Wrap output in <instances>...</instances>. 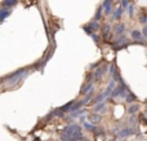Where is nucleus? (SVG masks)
<instances>
[{
	"label": "nucleus",
	"instance_id": "obj_14",
	"mask_svg": "<svg viewBox=\"0 0 147 141\" xmlns=\"http://www.w3.org/2000/svg\"><path fill=\"white\" fill-rule=\"evenodd\" d=\"M16 3H17V0H4V7L8 8V7H12V5H16Z\"/></svg>",
	"mask_w": 147,
	"mask_h": 141
},
{
	"label": "nucleus",
	"instance_id": "obj_5",
	"mask_svg": "<svg viewBox=\"0 0 147 141\" xmlns=\"http://www.w3.org/2000/svg\"><path fill=\"white\" fill-rule=\"evenodd\" d=\"M114 30H115V34H116V36L123 35V33H124V30H125V23H123V22L117 23V25L115 26Z\"/></svg>",
	"mask_w": 147,
	"mask_h": 141
},
{
	"label": "nucleus",
	"instance_id": "obj_21",
	"mask_svg": "<svg viewBox=\"0 0 147 141\" xmlns=\"http://www.w3.org/2000/svg\"><path fill=\"white\" fill-rule=\"evenodd\" d=\"M120 1H121L123 8H127L128 5H129V0H120Z\"/></svg>",
	"mask_w": 147,
	"mask_h": 141
},
{
	"label": "nucleus",
	"instance_id": "obj_4",
	"mask_svg": "<svg viewBox=\"0 0 147 141\" xmlns=\"http://www.w3.org/2000/svg\"><path fill=\"white\" fill-rule=\"evenodd\" d=\"M103 7V12L106 16H110L112 13V0H105V3L102 4Z\"/></svg>",
	"mask_w": 147,
	"mask_h": 141
},
{
	"label": "nucleus",
	"instance_id": "obj_18",
	"mask_svg": "<svg viewBox=\"0 0 147 141\" xmlns=\"http://www.w3.org/2000/svg\"><path fill=\"white\" fill-rule=\"evenodd\" d=\"M90 121L93 122V123L99 122V121H101V117H99V115H90Z\"/></svg>",
	"mask_w": 147,
	"mask_h": 141
},
{
	"label": "nucleus",
	"instance_id": "obj_20",
	"mask_svg": "<svg viewBox=\"0 0 147 141\" xmlns=\"http://www.w3.org/2000/svg\"><path fill=\"white\" fill-rule=\"evenodd\" d=\"M92 88H93V85H92V84H88L85 88H84L83 91H81V92H83V93H85V92H88V91H90Z\"/></svg>",
	"mask_w": 147,
	"mask_h": 141
},
{
	"label": "nucleus",
	"instance_id": "obj_16",
	"mask_svg": "<svg viewBox=\"0 0 147 141\" xmlns=\"http://www.w3.org/2000/svg\"><path fill=\"white\" fill-rule=\"evenodd\" d=\"M105 70H106V66L102 67V69H98V70L96 71V75H94V77H96V78H101V77H102V74L105 73Z\"/></svg>",
	"mask_w": 147,
	"mask_h": 141
},
{
	"label": "nucleus",
	"instance_id": "obj_12",
	"mask_svg": "<svg viewBox=\"0 0 147 141\" xmlns=\"http://www.w3.org/2000/svg\"><path fill=\"white\" fill-rule=\"evenodd\" d=\"M102 12H103V7H99L98 10H97V13H96V16H94V20H96V21H99V20H101Z\"/></svg>",
	"mask_w": 147,
	"mask_h": 141
},
{
	"label": "nucleus",
	"instance_id": "obj_9",
	"mask_svg": "<svg viewBox=\"0 0 147 141\" xmlns=\"http://www.w3.org/2000/svg\"><path fill=\"white\" fill-rule=\"evenodd\" d=\"M110 28H111V27H110V25H107V23L103 26V27H102V35H103L105 39H107L110 36Z\"/></svg>",
	"mask_w": 147,
	"mask_h": 141
},
{
	"label": "nucleus",
	"instance_id": "obj_2",
	"mask_svg": "<svg viewBox=\"0 0 147 141\" xmlns=\"http://www.w3.org/2000/svg\"><path fill=\"white\" fill-rule=\"evenodd\" d=\"M114 44H116V45H115V49H121V48H124V47L129 45V43H128V39L125 38L124 35L117 36L116 41H115Z\"/></svg>",
	"mask_w": 147,
	"mask_h": 141
},
{
	"label": "nucleus",
	"instance_id": "obj_3",
	"mask_svg": "<svg viewBox=\"0 0 147 141\" xmlns=\"http://www.w3.org/2000/svg\"><path fill=\"white\" fill-rule=\"evenodd\" d=\"M134 134H136V129L132 128V127H129V128H125V129H123L121 132H119L117 137H119V139H124V137H129Z\"/></svg>",
	"mask_w": 147,
	"mask_h": 141
},
{
	"label": "nucleus",
	"instance_id": "obj_13",
	"mask_svg": "<svg viewBox=\"0 0 147 141\" xmlns=\"http://www.w3.org/2000/svg\"><path fill=\"white\" fill-rule=\"evenodd\" d=\"M9 13H10V10L9 9H3V10H0V21H3L7 16H9Z\"/></svg>",
	"mask_w": 147,
	"mask_h": 141
},
{
	"label": "nucleus",
	"instance_id": "obj_17",
	"mask_svg": "<svg viewBox=\"0 0 147 141\" xmlns=\"http://www.w3.org/2000/svg\"><path fill=\"white\" fill-rule=\"evenodd\" d=\"M140 22L142 23V25H147V13H145V14H142L140 17Z\"/></svg>",
	"mask_w": 147,
	"mask_h": 141
},
{
	"label": "nucleus",
	"instance_id": "obj_22",
	"mask_svg": "<svg viewBox=\"0 0 147 141\" xmlns=\"http://www.w3.org/2000/svg\"><path fill=\"white\" fill-rule=\"evenodd\" d=\"M142 34H143V38H146V39H147V25H145V26H143Z\"/></svg>",
	"mask_w": 147,
	"mask_h": 141
},
{
	"label": "nucleus",
	"instance_id": "obj_6",
	"mask_svg": "<svg viewBox=\"0 0 147 141\" xmlns=\"http://www.w3.org/2000/svg\"><path fill=\"white\" fill-rule=\"evenodd\" d=\"M132 39L133 40H142V38H143V34H142V31H140V30H133L132 31Z\"/></svg>",
	"mask_w": 147,
	"mask_h": 141
},
{
	"label": "nucleus",
	"instance_id": "obj_10",
	"mask_svg": "<svg viewBox=\"0 0 147 141\" xmlns=\"http://www.w3.org/2000/svg\"><path fill=\"white\" fill-rule=\"evenodd\" d=\"M138 110H140V105L138 104H133V105H130L128 108V113L129 114H136Z\"/></svg>",
	"mask_w": 147,
	"mask_h": 141
},
{
	"label": "nucleus",
	"instance_id": "obj_19",
	"mask_svg": "<svg viewBox=\"0 0 147 141\" xmlns=\"http://www.w3.org/2000/svg\"><path fill=\"white\" fill-rule=\"evenodd\" d=\"M105 109V104L102 102V104H99V105H97L96 106V111H99V110H103Z\"/></svg>",
	"mask_w": 147,
	"mask_h": 141
},
{
	"label": "nucleus",
	"instance_id": "obj_1",
	"mask_svg": "<svg viewBox=\"0 0 147 141\" xmlns=\"http://www.w3.org/2000/svg\"><path fill=\"white\" fill-rule=\"evenodd\" d=\"M129 91V88H128V85L124 83V80H120L119 82V85H117L116 88H114V91L111 92V96L114 98H119V97H125V95H127V92Z\"/></svg>",
	"mask_w": 147,
	"mask_h": 141
},
{
	"label": "nucleus",
	"instance_id": "obj_15",
	"mask_svg": "<svg viewBox=\"0 0 147 141\" xmlns=\"http://www.w3.org/2000/svg\"><path fill=\"white\" fill-rule=\"evenodd\" d=\"M127 9H128V14H129V17H133V14H134V7H133L132 4H129L127 7Z\"/></svg>",
	"mask_w": 147,
	"mask_h": 141
},
{
	"label": "nucleus",
	"instance_id": "obj_24",
	"mask_svg": "<svg viewBox=\"0 0 147 141\" xmlns=\"http://www.w3.org/2000/svg\"><path fill=\"white\" fill-rule=\"evenodd\" d=\"M116 1H117V3H119V1H120V0H116Z\"/></svg>",
	"mask_w": 147,
	"mask_h": 141
},
{
	"label": "nucleus",
	"instance_id": "obj_8",
	"mask_svg": "<svg viewBox=\"0 0 147 141\" xmlns=\"http://www.w3.org/2000/svg\"><path fill=\"white\" fill-rule=\"evenodd\" d=\"M123 12H124V9H123V7L117 8V9L114 12V16H112V18H114L115 21L120 20V18H121V16H123Z\"/></svg>",
	"mask_w": 147,
	"mask_h": 141
},
{
	"label": "nucleus",
	"instance_id": "obj_11",
	"mask_svg": "<svg viewBox=\"0 0 147 141\" xmlns=\"http://www.w3.org/2000/svg\"><path fill=\"white\" fill-rule=\"evenodd\" d=\"M88 27L94 33L96 30H98V28H99V23H98V21H93V22H90V23L88 25Z\"/></svg>",
	"mask_w": 147,
	"mask_h": 141
},
{
	"label": "nucleus",
	"instance_id": "obj_23",
	"mask_svg": "<svg viewBox=\"0 0 147 141\" xmlns=\"http://www.w3.org/2000/svg\"><path fill=\"white\" fill-rule=\"evenodd\" d=\"M90 36H92V38H93V40L96 41V43H99V36H97L96 34H92Z\"/></svg>",
	"mask_w": 147,
	"mask_h": 141
},
{
	"label": "nucleus",
	"instance_id": "obj_7",
	"mask_svg": "<svg viewBox=\"0 0 147 141\" xmlns=\"http://www.w3.org/2000/svg\"><path fill=\"white\" fill-rule=\"evenodd\" d=\"M136 100H137V96H136L133 92H129V91H128L127 95H125V101L130 104V102H134Z\"/></svg>",
	"mask_w": 147,
	"mask_h": 141
}]
</instances>
